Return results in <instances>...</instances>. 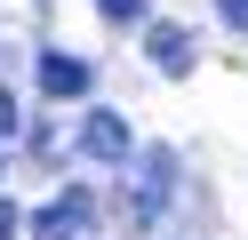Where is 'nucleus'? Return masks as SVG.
<instances>
[{"label":"nucleus","mask_w":248,"mask_h":240,"mask_svg":"<svg viewBox=\"0 0 248 240\" xmlns=\"http://www.w3.org/2000/svg\"><path fill=\"white\" fill-rule=\"evenodd\" d=\"M80 152L88 160H104V168H120V160L136 152V128H128V112H88V128H80Z\"/></svg>","instance_id":"nucleus-1"},{"label":"nucleus","mask_w":248,"mask_h":240,"mask_svg":"<svg viewBox=\"0 0 248 240\" xmlns=\"http://www.w3.org/2000/svg\"><path fill=\"white\" fill-rule=\"evenodd\" d=\"M88 216H96V200H88V192H56V200L32 216V240H80Z\"/></svg>","instance_id":"nucleus-2"},{"label":"nucleus","mask_w":248,"mask_h":240,"mask_svg":"<svg viewBox=\"0 0 248 240\" xmlns=\"http://www.w3.org/2000/svg\"><path fill=\"white\" fill-rule=\"evenodd\" d=\"M144 56L160 64L168 80H184V72H192V56H200V48H192V32H184V24H152V32H144Z\"/></svg>","instance_id":"nucleus-3"},{"label":"nucleus","mask_w":248,"mask_h":240,"mask_svg":"<svg viewBox=\"0 0 248 240\" xmlns=\"http://www.w3.org/2000/svg\"><path fill=\"white\" fill-rule=\"evenodd\" d=\"M88 56H72V48H48V56H40V88L56 96V104H64V96H88Z\"/></svg>","instance_id":"nucleus-4"},{"label":"nucleus","mask_w":248,"mask_h":240,"mask_svg":"<svg viewBox=\"0 0 248 240\" xmlns=\"http://www.w3.org/2000/svg\"><path fill=\"white\" fill-rule=\"evenodd\" d=\"M168 184H176V160L168 152H144V192H136V224H152L168 208Z\"/></svg>","instance_id":"nucleus-5"},{"label":"nucleus","mask_w":248,"mask_h":240,"mask_svg":"<svg viewBox=\"0 0 248 240\" xmlns=\"http://www.w3.org/2000/svg\"><path fill=\"white\" fill-rule=\"evenodd\" d=\"M104 24H144V0H96Z\"/></svg>","instance_id":"nucleus-6"},{"label":"nucleus","mask_w":248,"mask_h":240,"mask_svg":"<svg viewBox=\"0 0 248 240\" xmlns=\"http://www.w3.org/2000/svg\"><path fill=\"white\" fill-rule=\"evenodd\" d=\"M8 136H16V96L0 88V144H8Z\"/></svg>","instance_id":"nucleus-7"},{"label":"nucleus","mask_w":248,"mask_h":240,"mask_svg":"<svg viewBox=\"0 0 248 240\" xmlns=\"http://www.w3.org/2000/svg\"><path fill=\"white\" fill-rule=\"evenodd\" d=\"M16 224H24V216H16V200L0 192V240H16Z\"/></svg>","instance_id":"nucleus-8"},{"label":"nucleus","mask_w":248,"mask_h":240,"mask_svg":"<svg viewBox=\"0 0 248 240\" xmlns=\"http://www.w3.org/2000/svg\"><path fill=\"white\" fill-rule=\"evenodd\" d=\"M216 8H224V24H232V32H248V0H216Z\"/></svg>","instance_id":"nucleus-9"}]
</instances>
